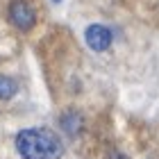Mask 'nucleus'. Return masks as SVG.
Listing matches in <instances>:
<instances>
[{
    "label": "nucleus",
    "instance_id": "f257e3e1",
    "mask_svg": "<svg viewBox=\"0 0 159 159\" xmlns=\"http://www.w3.org/2000/svg\"><path fill=\"white\" fill-rule=\"evenodd\" d=\"M16 150L23 159H59L64 143L52 129L34 127L16 134Z\"/></svg>",
    "mask_w": 159,
    "mask_h": 159
},
{
    "label": "nucleus",
    "instance_id": "f03ea898",
    "mask_svg": "<svg viewBox=\"0 0 159 159\" xmlns=\"http://www.w3.org/2000/svg\"><path fill=\"white\" fill-rule=\"evenodd\" d=\"M9 20L18 27V30L27 32L34 25V9L25 2V0H14L9 5Z\"/></svg>",
    "mask_w": 159,
    "mask_h": 159
},
{
    "label": "nucleus",
    "instance_id": "7ed1b4c3",
    "mask_svg": "<svg viewBox=\"0 0 159 159\" xmlns=\"http://www.w3.org/2000/svg\"><path fill=\"white\" fill-rule=\"evenodd\" d=\"M86 43H89L91 50H96V52H102L111 46V32L107 30L102 25H89L86 27Z\"/></svg>",
    "mask_w": 159,
    "mask_h": 159
},
{
    "label": "nucleus",
    "instance_id": "20e7f679",
    "mask_svg": "<svg viewBox=\"0 0 159 159\" xmlns=\"http://www.w3.org/2000/svg\"><path fill=\"white\" fill-rule=\"evenodd\" d=\"M59 127L68 136H77L82 132V127H84V120H82V116H80L77 111H66V114H61V118H59Z\"/></svg>",
    "mask_w": 159,
    "mask_h": 159
},
{
    "label": "nucleus",
    "instance_id": "39448f33",
    "mask_svg": "<svg viewBox=\"0 0 159 159\" xmlns=\"http://www.w3.org/2000/svg\"><path fill=\"white\" fill-rule=\"evenodd\" d=\"M16 91H18L16 80H11V77H7V75H0V100L14 98V96H16Z\"/></svg>",
    "mask_w": 159,
    "mask_h": 159
},
{
    "label": "nucleus",
    "instance_id": "423d86ee",
    "mask_svg": "<svg viewBox=\"0 0 159 159\" xmlns=\"http://www.w3.org/2000/svg\"><path fill=\"white\" fill-rule=\"evenodd\" d=\"M107 159H127V157L123 155V152H118V150H114V152H109V155H107Z\"/></svg>",
    "mask_w": 159,
    "mask_h": 159
},
{
    "label": "nucleus",
    "instance_id": "0eeeda50",
    "mask_svg": "<svg viewBox=\"0 0 159 159\" xmlns=\"http://www.w3.org/2000/svg\"><path fill=\"white\" fill-rule=\"evenodd\" d=\"M55 2H61V0H55Z\"/></svg>",
    "mask_w": 159,
    "mask_h": 159
}]
</instances>
